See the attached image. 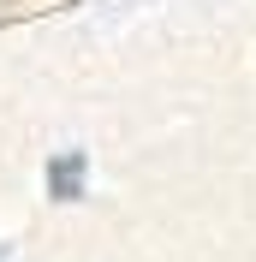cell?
<instances>
[{
  "label": "cell",
  "instance_id": "6da1fadb",
  "mask_svg": "<svg viewBox=\"0 0 256 262\" xmlns=\"http://www.w3.org/2000/svg\"><path fill=\"white\" fill-rule=\"evenodd\" d=\"M78 167H83V155H60V161L48 167V179H54L60 196H78Z\"/></svg>",
  "mask_w": 256,
  "mask_h": 262
},
{
  "label": "cell",
  "instance_id": "7a4b0ae2",
  "mask_svg": "<svg viewBox=\"0 0 256 262\" xmlns=\"http://www.w3.org/2000/svg\"><path fill=\"white\" fill-rule=\"evenodd\" d=\"M0 6H24V0H0Z\"/></svg>",
  "mask_w": 256,
  "mask_h": 262
}]
</instances>
